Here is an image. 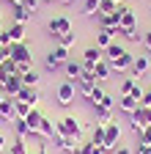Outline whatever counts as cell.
I'll return each instance as SVG.
<instances>
[{
  "instance_id": "cell-1",
  "label": "cell",
  "mask_w": 151,
  "mask_h": 154,
  "mask_svg": "<svg viewBox=\"0 0 151 154\" xmlns=\"http://www.w3.org/2000/svg\"><path fill=\"white\" fill-rule=\"evenodd\" d=\"M66 61H71V58H69V47L55 44V47L47 52V58H44V69H47V72H58V69H63Z\"/></svg>"
},
{
  "instance_id": "cell-2",
  "label": "cell",
  "mask_w": 151,
  "mask_h": 154,
  "mask_svg": "<svg viewBox=\"0 0 151 154\" xmlns=\"http://www.w3.org/2000/svg\"><path fill=\"white\" fill-rule=\"evenodd\" d=\"M55 132H61V135H69V138L83 140V121H80V119H74V116H63V119H58V121H55Z\"/></svg>"
},
{
  "instance_id": "cell-3",
  "label": "cell",
  "mask_w": 151,
  "mask_h": 154,
  "mask_svg": "<svg viewBox=\"0 0 151 154\" xmlns=\"http://www.w3.org/2000/svg\"><path fill=\"white\" fill-rule=\"evenodd\" d=\"M118 143H121V124L113 119V121H107V127H104V151L110 154V151H116L118 149Z\"/></svg>"
},
{
  "instance_id": "cell-4",
  "label": "cell",
  "mask_w": 151,
  "mask_h": 154,
  "mask_svg": "<svg viewBox=\"0 0 151 154\" xmlns=\"http://www.w3.org/2000/svg\"><path fill=\"white\" fill-rule=\"evenodd\" d=\"M55 96H58V105L61 107H71L74 99H77V85L69 83V80H63L58 88H55Z\"/></svg>"
},
{
  "instance_id": "cell-5",
  "label": "cell",
  "mask_w": 151,
  "mask_h": 154,
  "mask_svg": "<svg viewBox=\"0 0 151 154\" xmlns=\"http://www.w3.org/2000/svg\"><path fill=\"white\" fill-rule=\"evenodd\" d=\"M129 121H132V129H135V135H140L146 127H151V107H137L135 113L129 116Z\"/></svg>"
},
{
  "instance_id": "cell-6",
  "label": "cell",
  "mask_w": 151,
  "mask_h": 154,
  "mask_svg": "<svg viewBox=\"0 0 151 154\" xmlns=\"http://www.w3.org/2000/svg\"><path fill=\"white\" fill-rule=\"evenodd\" d=\"M11 61L25 63V66H33V50H30V44H28V42L11 44Z\"/></svg>"
},
{
  "instance_id": "cell-7",
  "label": "cell",
  "mask_w": 151,
  "mask_h": 154,
  "mask_svg": "<svg viewBox=\"0 0 151 154\" xmlns=\"http://www.w3.org/2000/svg\"><path fill=\"white\" fill-rule=\"evenodd\" d=\"M47 30H50L52 38H55V36H61V33H69V30H71V19L63 17V14H58V17H52L50 22H47Z\"/></svg>"
},
{
  "instance_id": "cell-8",
  "label": "cell",
  "mask_w": 151,
  "mask_h": 154,
  "mask_svg": "<svg viewBox=\"0 0 151 154\" xmlns=\"http://www.w3.org/2000/svg\"><path fill=\"white\" fill-rule=\"evenodd\" d=\"M96 85H99V83H96V77H93V72L83 66V74H80V80H77V94L91 96V91L96 88Z\"/></svg>"
},
{
  "instance_id": "cell-9",
  "label": "cell",
  "mask_w": 151,
  "mask_h": 154,
  "mask_svg": "<svg viewBox=\"0 0 151 154\" xmlns=\"http://www.w3.org/2000/svg\"><path fill=\"white\" fill-rule=\"evenodd\" d=\"M52 143H55V149H58V151H66V154H74V151H77V146H80L77 138H69V135H61V132H55Z\"/></svg>"
},
{
  "instance_id": "cell-10",
  "label": "cell",
  "mask_w": 151,
  "mask_h": 154,
  "mask_svg": "<svg viewBox=\"0 0 151 154\" xmlns=\"http://www.w3.org/2000/svg\"><path fill=\"white\" fill-rule=\"evenodd\" d=\"M151 72V61H148V55H135L132 58V66H129V74L135 77H143V74H148Z\"/></svg>"
},
{
  "instance_id": "cell-11",
  "label": "cell",
  "mask_w": 151,
  "mask_h": 154,
  "mask_svg": "<svg viewBox=\"0 0 151 154\" xmlns=\"http://www.w3.org/2000/svg\"><path fill=\"white\" fill-rule=\"evenodd\" d=\"M99 61H104V50H99L96 44H91V47L83 52V66H85V69H93Z\"/></svg>"
},
{
  "instance_id": "cell-12",
  "label": "cell",
  "mask_w": 151,
  "mask_h": 154,
  "mask_svg": "<svg viewBox=\"0 0 151 154\" xmlns=\"http://www.w3.org/2000/svg\"><path fill=\"white\" fill-rule=\"evenodd\" d=\"M118 14H121V28L124 30H137V19H135V11H132L129 6H124V3H118Z\"/></svg>"
},
{
  "instance_id": "cell-13",
  "label": "cell",
  "mask_w": 151,
  "mask_h": 154,
  "mask_svg": "<svg viewBox=\"0 0 151 154\" xmlns=\"http://www.w3.org/2000/svg\"><path fill=\"white\" fill-rule=\"evenodd\" d=\"M132 58H135V55H129V50H124L121 55H116V58H113V61H107V63H110V69H113V72H118V74H121V72H126V74H129Z\"/></svg>"
},
{
  "instance_id": "cell-14",
  "label": "cell",
  "mask_w": 151,
  "mask_h": 154,
  "mask_svg": "<svg viewBox=\"0 0 151 154\" xmlns=\"http://www.w3.org/2000/svg\"><path fill=\"white\" fill-rule=\"evenodd\" d=\"M22 74H8L6 77V83H3V94L6 96H17V94H20L22 91Z\"/></svg>"
},
{
  "instance_id": "cell-15",
  "label": "cell",
  "mask_w": 151,
  "mask_h": 154,
  "mask_svg": "<svg viewBox=\"0 0 151 154\" xmlns=\"http://www.w3.org/2000/svg\"><path fill=\"white\" fill-rule=\"evenodd\" d=\"M63 74H66V80L77 85L80 80V74H83V61H66L63 63Z\"/></svg>"
},
{
  "instance_id": "cell-16",
  "label": "cell",
  "mask_w": 151,
  "mask_h": 154,
  "mask_svg": "<svg viewBox=\"0 0 151 154\" xmlns=\"http://www.w3.org/2000/svg\"><path fill=\"white\" fill-rule=\"evenodd\" d=\"M14 99H22V102H28L30 107H39V99H41V94H39V88H28V85H22V91L17 94Z\"/></svg>"
},
{
  "instance_id": "cell-17",
  "label": "cell",
  "mask_w": 151,
  "mask_h": 154,
  "mask_svg": "<svg viewBox=\"0 0 151 154\" xmlns=\"http://www.w3.org/2000/svg\"><path fill=\"white\" fill-rule=\"evenodd\" d=\"M137 107H140V99H135L132 94H126V96H118V110H121V113L132 116Z\"/></svg>"
},
{
  "instance_id": "cell-18",
  "label": "cell",
  "mask_w": 151,
  "mask_h": 154,
  "mask_svg": "<svg viewBox=\"0 0 151 154\" xmlns=\"http://www.w3.org/2000/svg\"><path fill=\"white\" fill-rule=\"evenodd\" d=\"M41 119H44V113H41L39 107H33V110L25 116V121H28V127H30V138H36V135H39V124H41Z\"/></svg>"
},
{
  "instance_id": "cell-19",
  "label": "cell",
  "mask_w": 151,
  "mask_h": 154,
  "mask_svg": "<svg viewBox=\"0 0 151 154\" xmlns=\"http://www.w3.org/2000/svg\"><path fill=\"white\" fill-rule=\"evenodd\" d=\"M113 42H116V36H113V30H107V28H99L96 30V38H93V44H96L99 50H107Z\"/></svg>"
},
{
  "instance_id": "cell-20",
  "label": "cell",
  "mask_w": 151,
  "mask_h": 154,
  "mask_svg": "<svg viewBox=\"0 0 151 154\" xmlns=\"http://www.w3.org/2000/svg\"><path fill=\"white\" fill-rule=\"evenodd\" d=\"M6 30H8L11 44H20V42H25V25H22V22H11Z\"/></svg>"
},
{
  "instance_id": "cell-21",
  "label": "cell",
  "mask_w": 151,
  "mask_h": 154,
  "mask_svg": "<svg viewBox=\"0 0 151 154\" xmlns=\"http://www.w3.org/2000/svg\"><path fill=\"white\" fill-rule=\"evenodd\" d=\"M11 17H14V22H22V25H25L28 19L33 17V11H28L22 3H11Z\"/></svg>"
},
{
  "instance_id": "cell-22",
  "label": "cell",
  "mask_w": 151,
  "mask_h": 154,
  "mask_svg": "<svg viewBox=\"0 0 151 154\" xmlns=\"http://www.w3.org/2000/svg\"><path fill=\"white\" fill-rule=\"evenodd\" d=\"M91 72H93V77H96V83H104V80H110V74H113V69H110V63H107V61H99V63L93 66Z\"/></svg>"
},
{
  "instance_id": "cell-23",
  "label": "cell",
  "mask_w": 151,
  "mask_h": 154,
  "mask_svg": "<svg viewBox=\"0 0 151 154\" xmlns=\"http://www.w3.org/2000/svg\"><path fill=\"white\" fill-rule=\"evenodd\" d=\"M39 138H44V140H52L55 138V121L52 119H41V124H39Z\"/></svg>"
},
{
  "instance_id": "cell-24",
  "label": "cell",
  "mask_w": 151,
  "mask_h": 154,
  "mask_svg": "<svg viewBox=\"0 0 151 154\" xmlns=\"http://www.w3.org/2000/svg\"><path fill=\"white\" fill-rule=\"evenodd\" d=\"M0 121H14V96H6L0 102Z\"/></svg>"
},
{
  "instance_id": "cell-25",
  "label": "cell",
  "mask_w": 151,
  "mask_h": 154,
  "mask_svg": "<svg viewBox=\"0 0 151 154\" xmlns=\"http://www.w3.org/2000/svg\"><path fill=\"white\" fill-rule=\"evenodd\" d=\"M96 22H99V28H116L121 22V14L118 11L116 14H96Z\"/></svg>"
},
{
  "instance_id": "cell-26",
  "label": "cell",
  "mask_w": 151,
  "mask_h": 154,
  "mask_svg": "<svg viewBox=\"0 0 151 154\" xmlns=\"http://www.w3.org/2000/svg\"><path fill=\"white\" fill-rule=\"evenodd\" d=\"M104 127H107V124L96 121V127H93V132H91V143H93V146H104Z\"/></svg>"
},
{
  "instance_id": "cell-27",
  "label": "cell",
  "mask_w": 151,
  "mask_h": 154,
  "mask_svg": "<svg viewBox=\"0 0 151 154\" xmlns=\"http://www.w3.org/2000/svg\"><path fill=\"white\" fill-rule=\"evenodd\" d=\"M140 80H135L132 74H126L124 80H121V85H118V96H126V94H132V88H135Z\"/></svg>"
},
{
  "instance_id": "cell-28",
  "label": "cell",
  "mask_w": 151,
  "mask_h": 154,
  "mask_svg": "<svg viewBox=\"0 0 151 154\" xmlns=\"http://www.w3.org/2000/svg\"><path fill=\"white\" fill-rule=\"evenodd\" d=\"M39 80H41V74L36 72V69H30V72L22 74V83H25L28 88H39Z\"/></svg>"
},
{
  "instance_id": "cell-29",
  "label": "cell",
  "mask_w": 151,
  "mask_h": 154,
  "mask_svg": "<svg viewBox=\"0 0 151 154\" xmlns=\"http://www.w3.org/2000/svg\"><path fill=\"white\" fill-rule=\"evenodd\" d=\"M14 132H17V138H30V127L25 119H14Z\"/></svg>"
},
{
  "instance_id": "cell-30",
  "label": "cell",
  "mask_w": 151,
  "mask_h": 154,
  "mask_svg": "<svg viewBox=\"0 0 151 154\" xmlns=\"http://www.w3.org/2000/svg\"><path fill=\"white\" fill-rule=\"evenodd\" d=\"M33 107L28 105V102H22V99H14V119H25V116L30 113Z\"/></svg>"
},
{
  "instance_id": "cell-31",
  "label": "cell",
  "mask_w": 151,
  "mask_h": 154,
  "mask_svg": "<svg viewBox=\"0 0 151 154\" xmlns=\"http://www.w3.org/2000/svg\"><path fill=\"white\" fill-rule=\"evenodd\" d=\"M93 113H96V121H102V124L113 121V110L104 107V105H96V107H93Z\"/></svg>"
},
{
  "instance_id": "cell-32",
  "label": "cell",
  "mask_w": 151,
  "mask_h": 154,
  "mask_svg": "<svg viewBox=\"0 0 151 154\" xmlns=\"http://www.w3.org/2000/svg\"><path fill=\"white\" fill-rule=\"evenodd\" d=\"M6 154H30V151H28V146H25V138H17V140L6 149Z\"/></svg>"
},
{
  "instance_id": "cell-33",
  "label": "cell",
  "mask_w": 151,
  "mask_h": 154,
  "mask_svg": "<svg viewBox=\"0 0 151 154\" xmlns=\"http://www.w3.org/2000/svg\"><path fill=\"white\" fill-rule=\"evenodd\" d=\"M55 42H58L61 47H71L74 42H77V36H74V30H69V33H61V36H55Z\"/></svg>"
},
{
  "instance_id": "cell-34",
  "label": "cell",
  "mask_w": 151,
  "mask_h": 154,
  "mask_svg": "<svg viewBox=\"0 0 151 154\" xmlns=\"http://www.w3.org/2000/svg\"><path fill=\"white\" fill-rule=\"evenodd\" d=\"M99 3H102V0H83V14L85 17H93V14L99 11Z\"/></svg>"
},
{
  "instance_id": "cell-35",
  "label": "cell",
  "mask_w": 151,
  "mask_h": 154,
  "mask_svg": "<svg viewBox=\"0 0 151 154\" xmlns=\"http://www.w3.org/2000/svg\"><path fill=\"white\" fill-rule=\"evenodd\" d=\"M116 11H118V3H116V0H102L96 14H116Z\"/></svg>"
},
{
  "instance_id": "cell-36",
  "label": "cell",
  "mask_w": 151,
  "mask_h": 154,
  "mask_svg": "<svg viewBox=\"0 0 151 154\" xmlns=\"http://www.w3.org/2000/svg\"><path fill=\"white\" fill-rule=\"evenodd\" d=\"M121 52H124V47H121L118 42H113V44L104 50V61H113V58H116V55H121Z\"/></svg>"
},
{
  "instance_id": "cell-37",
  "label": "cell",
  "mask_w": 151,
  "mask_h": 154,
  "mask_svg": "<svg viewBox=\"0 0 151 154\" xmlns=\"http://www.w3.org/2000/svg\"><path fill=\"white\" fill-rule=\"evenodd\" d=\"M17 69H20V66H17V61H11V58H8V61L3 63V72H6V74H20Z\"/></svg>"
},
{
  "instance_id": "cell-38",
  "label": "cell",
  "mask_w": 151,
  "mask_h": 154,
  "mask_svg": "<svg viewBox=\"0 0 151 154\" xmlns=\"http://www.w3.org/2000/svg\"><path fill=\"white\" fill-rule=\"evenodd\" d=\"M91 151H93V143H91V140H88V143L80 140V146H77V151H74V154H91Z\"/></svg>"
},
{
  "instance_id": "cell-39",
  "label": "cell",
  "mask_w": 151,
  "mask_h": 154,
  "mask_svg": "<svg viewBox=\"0 0 151 154\" xmlns=\"http://www.w3.org/2000/svg\"><path fill=\"white\" fill-rule=\"evenodd\" d=\"M140 105H143V107H151V85L143 88V99H140Z\"/></svg>"
},
{
  "instance_id": "cell-40",
  "label": "cell",
  "mask_w": 151,
  "mask_h": 154,
  "mask_svg": "<svg viewBox=\"0 0 151 154\" xmlns=\"http://www.w3.org/2000/svg\"><path fill=\"white\" fill-rule=\"evenodd\" d=\"M8 58H11V44H8V47H0V66H3Z\"/></svg>"
},
{
  "instance_id": "cell-41",
  "label": "cell",
  "mask_w": 151,
  "mask_h": 154,
  "mask_svg": "<svg viewBox=\"0 0 151 154\" xmlns=\"http://www.w3.org/2000/svg\"><path fill=\"white\" fill-rule=\"evenodd\" d=\"M140 44H143V47H146V50L151 52V28H148V30L143 33V38H140Z\"/></svg>"
},
{
  "instance_id": "cell-42",
  "label": "cell",
  "mask_w": 151,
  "mask_h": 154,
  "mask_svg": "<svg viewBox=\"0 0 151 154\" xmlns=\"http://www.w3.org/2000/svg\"><path fill=\"white\" fill-rule=\"evenodd\" d=\"M28 11H36V8H39V0H25V3H22Z\"/></svg>"
},
{
  "instance_id": "cell-43",
  "label": "cell",
  "mask_w": 151,
  "mask_h": 154,
  "mask_svg": "<svg viewBox=\"0 0 151 154\" xmlns=\"http://www.w3.org/2000/svg\"><path fill=\"white\" fill-rule=\"evenodd\" d=\"M113 154H135V151H132L129 146H118V149H116V151H113Z\"/></svg>"
},
{
  "instance_id": "cell-44",
  "label": "cell",
  "mask_w": 151,
  "mask_h": 154,
  "mask_svg": "<svg viewBox=\"0 0 151 154\" xmlns=\"http://www.w3.org/2000/svg\"><path fill=\"white\" fill-rule=\"evenodd\" d=\"M6 149H8V146H6V138L0 135V154H6Z\"/></svg>"
},
{
  "instance_id": "cell-45",
  "label": "cell",
  "mask_w": 151,
  "mask_h": 154,
  "mask_svg": "<svg viewBox=\"0 0 151 154\" xmlns=\"http://www.w3.org/2000/svg\"><path fill=\"white\" fill-rule=\"evenodd\" d=\"M91 154H107V151H104L102 146H93V151H91Z\"/></svg>"
},
{
  "instance_id": "cell-46",
  "label": "cell",
  "mask_w": 151,
  "mask_h": 154,
  "mask_svg": "<svg viewBox=\"0 0 151 154\" xmlns=\"http://www.w3.org/2000/svg\"><path fill=\"white\" fill-rule=\"evenodd\" d=\"M33 154H47V149H44V146H39V149L33 151Z\"/></svg>"
},
{
  "instance_id": "cell-47",
  "label": "cell",
  "mask_w": 151,
  "mask_h": 154,
  "mask_svg": "<svg viewBox=\"0 0 151 154\" xmlns=\"http://www.w3.org/2000/svg\"><path fill=\"white\" fill-rule=\"evenodd\" d=\"M55 3H71V0H55Z\"/></svg>"
},
{
  "instance_id": "cell-48",
  "label": "cell",
  "mask_w": 151,
  "mask_h": 154,
  "mask_svg": "<svg viewBox=\"0 0 151 154\" xmlns=\"http://www.w3.org/2000/svg\"><path fill=\"white\" fill-rule=\"evenodd\" d=\"M0 30H3V14H0Z\"/></svg>"
},
{
  "instance_id": "cell-49",
  "label": "cell",
  "mask_w": 151,
  "mask_h": 154,
  "mask_svg": "<svg viewBox=\"0 0 151 154\" xmlns=\"http://www.w3.org/2000/svg\"><path fill=\"white\" fill-rule=\"evenodd\" d=\"M8 3H25V0H8Z\"/></svg>"
},
{
  "instance_id": "cell-50",
  "label": "cell",
  "mask_w": 151,
  "mask_h": 154,
  "mask_svg": "<svg viewBox=\"0 0 151 154\" xmlns=\"http://www.w3.org/2000/svg\"><path fill=\"white\" fill-rule=\"evenodd\" d=\"M3 99H6V94H3V91H0V102H3Z\"/></svg>"
},
{
  "instance_id": "cell-51",
  "label": "cell",
  "mask_w": 151,
  "mask_h": 154,
  "mask_svg": "<svg viewBox=\"0 0 151 154\" xmlns=\"http://www.w3.org/2000/svg\"><path fill=\"white\" fill-rule=\"evenodd\" d=\"M44 3H55V0H44Z\"/></svg>"
},
{
  "instance_id": "cell-52",
  "label": "cell",
  "mask_w": 151,
  "mask_h": 154,
  "mask_svg": "<svg viewBox=\"0 0 151 154\" xmlns=\"http://www.w3.org/2000/svg\"><path fill=\"white\" fill-rule=\"evenodd\" d=\"M116 3H124V0H116Z\"/></svg>"
}]
</instances>
